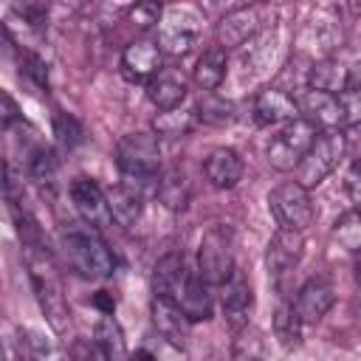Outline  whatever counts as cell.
Masks as SVG:
<instances>
[{
	"label": "cell",
	"instance_id": "33",
	"mask_svg": "<svg viewBox=\"0 0 361 361\" xmlns=\"http://www.w3.org/2000/svg\"><path fill=\"white\" fill-rule=\"evenodd\" d=\"M197 116L206 118V121H214V124H223V121L231 118V116H228V104H226V102H214V99L200 102V113H197Z\"/></svg>",
	"mask_w": 361,
	"mask_h": 361
},
{
	"label": "cell",
	"instance_id": "26",
	"mask_svg": "<svg viewBox=\"0 0 361 361\" xmlns=\"http://www.w3.org/2000/svg\"><path fill=\"white\" fill-rule=\"evenodd\" d=\"M155 192H158V200H161L166 209H172V212L186 209V203H189V197H192L189 180H186V175H183L180 169H166V172H161Z\"/></svg>",
	"mask_w": 361,
	"mask_h": 361
},
{
	"label": "cell",
	"instance_id": "24",
	"mask_svg": "<svg viewBox=\"0 0 361 361\" xmlns=\"http://www.w3.org/2000/svg\"><path fill=\"white\" fill-rule=\"evenodd\" d=\"M197 110H189V107H169V110H161L155 118H152V133L158 138H183L192 133V127L197 124Z\"/></svg>",
	"mask_w": 361,
	"mask_h": 361
},
{
	"label": "cell",
	"instance_id": "12",
	"mask_svg": "<svg viewBox=\"0 0 361 361\" xmlns=\"http://www.w3.org/2000/svg\"><path fill=\"white\" fill-rule=\"evenodd\" d=\"M234 257H231V248L226 243L223 234L212 231L203 243H200V251H197V274L209 282V285H223L231 274H234Z\"/></svg>",
	"mask_w": 361,
	"mask_h": 361
},
{
	"label": "cell",
	"instance_id": "22",
	"mask_svg": "<svg viewBox=\"0 0 361 361\" xmlns=\"http://www.w3.org/2000/svg\"><path fill=\"white\" fill-rule=\"evenodd\" d=\"M226 71H228L226 48L212 45V48H206V51L197 56V62H195V68H192V79H195V85H197L200 90L212 93V90H217V87L223 85Z\"/></svg>",
	"mask_w": 361,
	"mask_h": 361
},
{
	"label": "cell",
	"instance_id": "17",
	"mask_svg": "<svg viewBox=\"0 0 361 361\" xmlns=\"http://www.w3.org/2000/svg\"><path fill=\"white\" fill-rule=\"evenodd\" d=\"M203 175L214 189H234L243 178V158L231 147H217L203 161Z\"/></svg>",
	"mask_w": 361,
	"mask_h": 361
},
{
	"label": "cell",
	"instance_id": "9",
	"mask_svg": "<svg viewBox=\"0 0 361 361\" xmlns=\"http://www.w3.org/2000/svg\"><path fill=\"white\" fill-rule=\"evenodd\" d=\"M71 200H73V209L79 212V217L87 223V226H93V228H107L110 223H113V214H110V203H107V192L96 183V180H90V178H85V175H79V178H73L71 180Z\"/></svg>",
	"mask_w": 361,
	"mask_h": 361
},
{
	"label": "cell",
	"instance_id": "10",
	"mask_svg": "<svg viewBox=\"0 0 361 361\" xmlns=\"http://www.w3.org/2000/svg\"><path fill=\"white\" fill-rule=\"evenodd\" d=\"M259 28H262L259 8L257 6H243V8H234V11L220 17V23L214 28V37H217V45L228 51V48H240L248 39H254Z\"/></svg>",
	"mask_w": 361,
	"mask_h": 361
},
{
	"label": "cell",
	"instance_id": "21",
	"mask_svg": "<svg viewBox=\"0 0 361 361\" xmlns=\"http://www.w3.org/2000/svg\"><path fill=\"white\" fill-rule=\"evenodd\" d=\"M104 192H107V203H110L113 220H116L121 228L135 226L138 217H141V212H144V197H141V192H138L135 186H130V183H116V186H110V189H104Z\"/></svg>",
	"mask_w": 361,
	"mask_h": 361
},
{
	"label": "cell",
	"instance_id": "27",
	"mask_svg": "<svg viewBox=\"0 0 361 361\" xmlns=\"http://www.w3.org/2000/svg\"><path fill=\"white\" fill-rule=\"evenodd\" d=\"M302 319L293 307V302H279L276 310H274V333H276V341L285 347V350H293L302 344Z\"/></svg>",
	"mask_w": 361,
	"mask_h": 361
},
{
	"label": "cell",
	"instance_id": "18",
	"mask_svg": "<svg viewBox=\"0 0 361 361\" xmlns=\"http://www.w3.org/2000/svg\"><path fill=\"white\" fill-rule=\"evenodd\" d=\"M189 276H192V271L186 268L183 254H164L155 262V268H152V290L158 296L178 299V293L183 290V285H186Z\"/></svg>",
	"mask_w": 361,
	"mask_h": 361
},
{
	"label": "cell",
	"instance_id": "29",
	"mask_svg": "<svg viewBox=\"0 0 361 361\" xmlns=\"http://www.w3.org/2000/svg\"><path fill=\"white\" fill-rule=\"evenodd\" d=\"M333 240L347 251H361V203L344 212L333 226Z\"/></svg>",
	"mask_w": 361,
	"mask_h": 361
},
{
	"label": "cell",
	"instance_id": "28",
	"mask_svg": "<svg viewBox=\"0 0 361 361\" xmlns=\"http://www.w3.org/2000/svg\"><path fill=\"white\" fill-rule=\"evenodd\" d=\"M344 85H347V68L338 65L336 59H319V62H313V68L307 71V87L341 93Z\"/></svg>",
	"mask_w": 361,
	"mask_h": 361
},
{
	"label": "cell",
	"instance_id": "39",
	"mask_svg": "<svg viewBox=\"0 0 361 361\" xmlns=\"http://www.w3.org/2000/svg\"><path fill=\"white\" fill-rule=\"evenodd\" d=\"M158 3H161V6H164V3H178V0H158Z\"/></svg>",
	"mask_w": 361,
	"mask_h": 361
},
{
	"label": "cell",
	"instance_id": "3",
	"mask_svg": "<svg viewBox=\"0 0 361 361\" xmlns=\"http://www.w3.org/2000/svg\"><path fill=\"white\" fill-rule=\"evenodd\" d=\"M116 164L130 180H152L161 172V144L155 133H127L116 144Z\"/></svg>",
	"mask_w": 361,
	"mask_h": 361
},
{
	"label": "cell",
	"instance_id": "32",
	"mask_svg": "<svg viewBox=\"0 0 361 361\" xmlns=\"http://www.w3.org/2000/svg\"><path fill=\"white\" fill-rule=\"evenodd\" d=\"M54 130H56V138H59L62 147H73V144L79 141V127H76V121L68 118V116H56Z\"/></svg>",
	"mask_w": 361,
	"mask_h": 361
},
{
	"label": "cell",
	"instance_id": "38",
	"mask_svg": "<svg viewBox=\"0 0 361 361\" xmlns=\"http://www.w3.org/2000/svg\"><path fill=\"white\" fill-rule=\"evenodd\" d=\"M347 6H350V11H353V14H358V17H361V0H347Z\"/></svg>",
	"mask_w": 361,
	"mask_h": 361
},
{
	"label": "cell",
	"instance_id": "8",
	"mask_svg": "<svg viewBox=\"0 0 361 361\" xmlns=\"http://www.w3.org/2000/svg\"><path fill=\"white\" fill-rule=\"evenodd\" d=\"M302 118H307L316 130H341L347 124V110L341 102V93L305 87V93L296 99Z\"/></svg>",
	"mask_w": 361,
	"mask_h": 361
},
{
	"label": "cell",
	"instance_id": "19",
	"mask_svg": "<svg viewBox=\"0 0 361 361\" xmlns=\"http://www.w3.org/2000/svg\"><path fill=\"white\" fill-rule=\"evenodd\" d=\"M147 96L158 110H169L183 104L186 99V79L175 68H161L149 82H147Z\"/></svg>",
	"mask_w": 361,
	"mask_h": 361
},
{
	"label": "cell",
	"instance_id": "35",
	"mask_svg": "<svg viewBox=\"0 0 361 361\" xmlns=\"http://www.w3.org/2000/svg\"><path fill=\"white\" fill-rule=\"evenodd\" d=\"M3 113H0V121H3V130H11V124L20 118V113H17V104H14V99L3 90Z\"/></svg>",
	"mask_w": 361,
	"mask_h": 361
},
{
	"label": "cell",
	"instance_id": "16",
	"mask_svg": "<svg viewBox=\"0 0 361 361\" xmlns=\"http://www.w3.org/2000/svg\"><path fill=\"white\" fill-rule=\"evenodd\" d=\"M299 116H302L299 113V102L282 87H265L254 99V118L259 124H265V127H271V124L282 127V124H288V121H293Z\"/></svg>",
	"mask_w": 361,
	"mask_h": 361
},
{
	"label": "cell",
	"instance_id": "11",
	"mask_svg": "<svg viewBox=\"0 0 361 361\" xmlns=\"http://www.w3.org/2000/svg\"><path fill=\"white\" fill-rule=\"evenodd\" d=\"M302 254H305L302 231L279 226V228L274 231V237L268 240V248H265L268 274H271V276H285V274H290V271L299 265Z\"/></svg>",
	"mask_w": 361,
	"mask_h": 361
},
{
	"label": "cell",
	"instance_id": "6",
	"mask_svg": "<svg viewBox=\"0 0 361 361\" xmlns=\"http://www.w3.org/2000/svg\"><path fill=\"white\" fill-rule=\"evenodd\" d=\"M316 127L307 118H293L288 124L279 127V133L271 138L268 144V164L279 172H290L299 166V161L305 158V152L310 149L313 138H316Z\"/></svg>",
	"mask_w": 361,
	"mask_h": 361
},
{
	"label": "cell",
	"instance_id": "20",
	"mask_svg": "<svg viewBox=\"0 0 361 361\" xmlns=\"http://www.w3.org/2000/svg\"><path fill=\"white\" fill-rule=\"evenodd\" d=\"M220 305H223V313H226L234 324L245 322V316H248V310H251V305H254V293H251L248 279H245L240 271H234V274L220 285Z\"/></svg>",
	"mask_w": 361,
	"mask_h": 361
},
{
	"label": "cell",
	"instance_id": "5",
	"mask_svg": "<svg viewBox=\"0 0 361 361\" xmlns=\"http://www.w3.org/2000/svg\"><path fill=\"white\" fill-rule=\"evenodd\" d=\"M268 209L279 226L296 228V231H305L316 220V206H313L310 189L302 186L299 180H285V183L274 186L268 195Z\"/></svg>",
	"mask_w": 361,
	"mask_h": 361
},
{
	"label": "cell",
	"instance_id": "7",
	"mask_svg": "<svg viewBox=\"0 0 361 361\" xmlns=\"http://www.w3.org/2000/svg\"><path fill=\"white\" fill-rule=\"evenodd\" d=\"M200 25H203V20H200V14L195 8L172 6L164 14L161 25H158V45H161V51L169 54V56L189 54L195 48L197 37H200Z\"/></svg>",
	"mask_w": 361,
	"mask_h": 361
},
{
	"label": "cell",
	"instance_id": "36",
	"mask_svg": "<svg viewBox=\"0 0 361 361\" xmlns=\"http://www.w3.org/2000/svg\"><path fill=\"white\" fill-rule=\"evenodd\" d=\"M96 305H102V307H104V313H113V307H116V302H110V299L104 296V290L96 296Z\"/></svg>",
	"mask_w": 361,
	"mask_h": 361
},
{
	"label": "cell",
	"instance_id": "23",
	"mask_svg": "<svg viewBox=\"0 0 361 361\" xmlns=\"http://www.w3.org/2000/svg\"><path fill=\"white\" fill-rule=\"evenodd\" d=\"M183 313L189 316V322H209L212 319V293H209V282L200 274H192L183 285V290L175 299Z\"/></svg>",
	"mask_w": 361,
	"mask_h": 361
},
{
	"label": "cell",
	"instance_id": "30",
	"mask_svg": "<svg viewBox=\"0 0 361 361\" xmlns=\"http://www.w3.org/2000/svg\"><path fill=\"white\" fill-rule=\"evenodd\" d=\"M127 17H130V23H133L135 31L147 34V31H152V28L161 25L164 11H161V3L158 0H135L133 8L127 11Z\"/></svg>",
	"mask_w": 361,
	"mask_h": 361
},
{
	"label": "cell",
	"instance_id": "4",
	"mask_svg": "<svg viewBox=\"0 0 361 361\" xmlns=\"http://www.w3.org/2000/svg\"><path fill=\"white\" fill-rule=\"evenodd\" d=\"M344 147H347V138L341 130H319L310 149L296 166V180L307 189L319 186L344 158Z\"/></svg>",
	"mask_w": 361,
	"mask_h": 361
},
{
	"label": "cell",
	"instance_id": "37",
	"mask_svg": "<svg viewBox=\"0 0 361 361\" xmlns=\"http://www.w3.org/2000/svg\"><path fill=\"white\" fill-rule=\"evenodd\" d=\"M353 271H355V282L361 285V251H355V265H353Z\"/></svg>",
	"mask_w": 361,
	"mask_h": 361
},
{
	"label": "cell",
	"instance_id": "25",
	"mask_svg": "<svg viewBox=\"0 0 361 361\" xmlns=\"http://www.w3.org/2000/svg\"><path fill=\"white\" fill-rule=\"evenodd\" d=\"M93 344H96V350L102 353V358H127L124 330H121V324L113 319V313H104V316L96 322Z\"/></svg>",
	"mask_w": 361,
	"mask_h": 361
},
{
	"label": "cell",
	"instance_id": "1",
	"mask_svg": "<svg viewBox=\"0 0 361 361\" xmlns=\"http://www.w3.org/2000/svg\"><path fill=\"white\" fill-rule=\"evenodd\" d=\"M23 257H25V268H28V279L31 288L37 293V302L45 313V322L51 324L54 333H68L71 327V307L65 302V288H62V276L59 268L51 257V251L39 243V237L34 240H23Z\"/></svg>",
	"mask_w": 361,
	"mask_h": 361
},
{
	"label": "cell",
	"instance_id": "2",
	"mask_svg": "<svg viewBox=\"0 0 361 361\" xmlns=\"http://www.w3.org/2000/svg\"><path fill=\"white\" fill-rule=\"evenodd\" d=\"M62 245L68 254L71 268L85 276V279H107L116 271V257L110 251V245L104 243V237L99 234V228L87 226L82 220V226H68L62 234Z\"/></svg>",
	"mask_w": 361,
	"mask_h": 361
},
{
	"label": "cell",
	"instance_id": "14",
	"mask_svg": "<svg viewBox=\"0 0 361 361\" xmlns=\"http://www.w3.org/2000/svg\"><path fill=\"white\" fill-rule=\"evenodd\" d=\"M161 45L158 39L141 37L133 39L124 51H121V73L130 82H149L158 71H161Z\"/></svg>",
	"mask_w": 361,
	"mask_h": 361
},
{
	"label": "cell",
	"instance_id": "13",
	"mask_svg": "<svg viewBox=\"0 0 361 361\" xmlns=\"http://www.w3.org/2000/svg\"><path fill=\"white\" fill-rule=\"evenodd\" d=\"M149 316H152V327L158 330V336L164 341H169L172 347H183L189 338V316L183 313V307L169 299V296H152L149 302Z\"/></svg>",
	"mask_w": 361,
	"mask_h": 361
},
{
	"label": "cell",
	"instance_id": "31",
	"mask_svg": "<svg viewBox=\"0 0 361 361\" xmlns=\"http://www.w3.org/2000/svg\"><path fill=\"white\" fill-rule=\"evenodd\" d=\"M28 172L39 186H54V180H56V158H54V152L45 149V147L34 149V155L28 161Z\"/></svg>",
	"mask_w": 361,
	"mask_h": 361
},
{
	"label": "cell",
	"instance_id": "34",
	"mask_svg": "<svg viewBox=\"0 0 361 361\" xmlns=\"http://www.w3.org/2000/svg\"><path fill=\"white\" fill-rule=\"evenodd\" d=\"M344 192L350 195L353 203H361V161H353L347 175H344Z\"/></svg>",
	"mask_w": 361,
	"mask_h": 361
},
{
	"label": "cell",
	"instance_id": "15",
	"mask_svg": "<svg viewBox=\"0 0 361 361\" xmlns=\"http://www.w3.org/2000/svg\"><path fill=\"white\" fill-rule=\"evenodd\" d=\"M333 302H336L333 282L324 279V276H313V279H307L299 288L293 307H296V313H299V319L305 324H316V322H322L327 316V310L333 307Z\"/></svg>",
	"mask_w": 361,
	"mask_h": 361
}]
</instances>
